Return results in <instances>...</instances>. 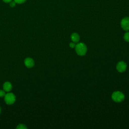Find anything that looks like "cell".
Returning a JSON list of instances; mask_svg holds the SVG:
<instances>
[{"label":"cell","instance_id":"obj_10","mask_svg":"<svg viewBox=\"0 0 129 129\" xmlns=\"http://www.w3.org/2000/svg\"><path fill=\"white\" fill-rule=\"evenodd\" d=\"M17 128H18V129H26L27 128V127L25 125H24V124H19L18 126H17V127H16Z\"/></svg>","mask_w":129,"mask_h":129},{"label":"cell","instance_id":"obj_9","mask_svg":"<svg viewBox=\"0 0 129 129\" xmlns=\"http://www.w3.org/2000/svg\"><path fill=\"white\" fill-rule=\"evenodd\" d=\"M123 38L126 41L129 42V32H126L124 35Z\"/></svg>","mask_w":129,"mask_h":129},{"label":"cell","instance_id":"obj_13","mask_svg":"<svg viewBox=\"0 0 129 129\" xmlns=\"http://www.w3.org/2000/svg\"><path fill=\"white\" fill-rule=\"evenodd\" d=\"M16 3L14 1H11L10 3V6L11 7H14L16 5Z\"/></svg>","mask_w":129,"mask_h":129},{"label":"cell","instance_id":"obj_11","mask_svg":"<svg viewBox=\"0 0 129 129\" xmlns=\"http://www.w3.org/2000/svg\"><path fill=\"white\" fill-rule=\"evenodd\" d=\"M17 4H22L24 3L26 0H14Z\"/></svg>","mask_w":129,"mask_h":129},{"label":"cell","instance_id":"obj_12","mask_svg":"<svg viewBox=\"0 0 129 129\" xmlns=\"http://www.w3.org/2000/svg\"><path fill=\"white\" fill-rule=\"evenodd\" d=\"M6 94H5V92L3 90H0V97H5Z\"/></svg>","mask_w":129,"mask_h":129},{"label":"cell","instance_id":"obj_5","mask_svg":"<svg viewBox=\"0 0 129 129\" xmlns=\"http://www.w3.org/2000/svg\"><path fill=\"white\" fill-rule=\"evenodd\" d=\"M126 68V64L125 62H124L123 61H119L116 66V69L117 70L120 72L122 73L125 71Z\"/></svg>","mask_w":129,"mask_h":129},{"label":"cell","instance_id":"obj_4","mask_svg":"<svg viewBox=\"0 0 129 129\" xmlns=\"http://www.w3.org/2000/svg\"><path fill=\"white\" fill-rule=\"evenodd\" d=\"M121 26L125 31L129 30V17H125L121 21Z\"/></svg>","mask_w":129,"mask_h":129},{"label":"cell","instance_id":"obj_1","mask_svg":"<svg viewBox=\"0 0 129 129\" xmlns=\"http://www.w3.org/2000/svg\"><path fill=\"white\" fill-rule=\"evenodd\" d=\"M75 49L77 53L81 56L84 55L87 52V47L83 43H79L76 45Z\"/></svg>","mask_w":129,"mask_h":129},{"label":"cell","instance_id":"obj_8","mask_svg":"<svg viewBox=\"0 0 129 129\" xmlns=\"http://www.w3.org/2000/svg\"><path fill=\"white\" fill-rule=\"evenodd\" d=\"M71 39L75 42H78L80 40V37L79 34L76 33H74L71 35Z\"/></svg>","mask_w":129,"mask_h":129},{"label":"cell","instance_id":"obj_14","mask_svg":"<svg viewBox=\"0 0 129 129\" xmlns=\"http://www.w3.org/2000/svg\"><path fill=\"white\" fill-rule=\"evenodd\" d=\"M70 46L72 48H74L76 46V44L74 43H71L70 44Z\"/></svg>","mask_w":129,"mask_h":129},{"label":"cell","instance_id":"obj_16","mask_svg":"<svg viewBox=\"0 0 129 129\" xmlns=\"http://www.w3.org/2000/svg\"><path fill=\"white\" fill-rule=\"evenodd\" d=\"M1 107H0V113H1Z\"/></svg>","mask_w":129,"mask_h":129},{"label":"cell","instance_id":"obj_15","mask_svg":"<svg viewBox=\"0 0 129 129\" xmlns=\"http://www.w3.org/2000/svg\"><path fill=\"white\" fill-rule=\"evenodd\" d=\"M5 3H10L12 0H3Z\"/></svg>","mask_w":129,"mask_h":129},{"label":"cell","instance_id":"obj_3","mask_svg":"<svg viewBox=\"0 0 129 129\" xmlns=\"http://www.w3.org/2000/svg\"><path fill=\"white\" fill-rule=\"evenodd\" d=\"M15 96L12 93H8L5 96V101L7 104H12L15 102Z\"/></svg>","mask_w":129,"mask_h":129},{"label":"cell","instance_id":"obj_7","mask_svg":"<svg viewBox=\"0 0 129 129\" xmlns=\"http://www.w3.org/2000/svg\"><path fill=\"white\" fill-rule=\"evenodd\" d=\"M3 88L5 91H10L12 89V85L11 83L9 82H6L3 85Z\"/></svg>","mask_w":129,"mask_h":129},{"label":"cell","instance_id":"obj_2","mask_svg":"<svg viewBox=\"0 0 129 129\" xmlns=\"http://www.w3.org/2000/svg\"><path fill=\"white\" fill-rule=\"evenodd\" d=\"M112 99L116 102H120L124 100V95L120 91H116L112 93Z\"/></svg>","mask_w":129,"mask_h":129},{"label":"cell","instance_id":"obj_6","mask_svg":"<svg viewBox=\"0 0 129 129\" xmlns=\"http://www.w3.org/2000/svg\"><path fill=\"white\" fill-rule=\"evenodd\" d=\"M24 63L25 66L28 68H32L34 64V60H33V59L30 57H28L26 58L24 60Z\"/></svg>","mask_w":129,"mask_h":129}]
</instances>
